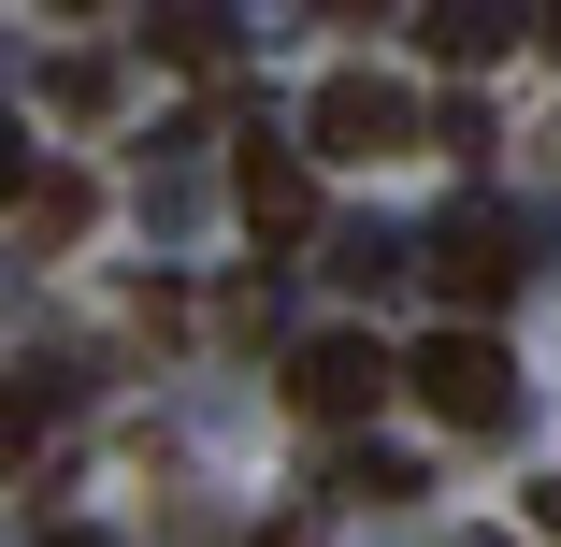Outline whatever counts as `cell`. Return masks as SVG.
Wrapping results in <instances>:
<instances>
[{"instance_id":"cell-1","label":"cell","mask_w":561,"mask_h":547,"mask_svg":"<svg viewBox=\"0 0 561 547\" xmlns=\"http://www.w3.org/2000/svg\"><path fill=\"white\" fill-rule=\"evenodd\" d=\"M403 389H417L446 432H504V418H518V361H504V332H461V317L403 361Z\"/></svg>"},{"instance_id":"cell-2","label":"cell","mask_w":561,"mask_h":547,"mask_svg":"<svg viewBox=\"0 0 561 547\" xmlns=\"http://www.w3.org/2000/svg\"><path fill=\"white\" fill-rule=\"evenodd\" d=\"M389 389H403V361H389L375 332H317V346H288V403H302L317 432H331V418H375Z\"/></svg>"},{"instance_id":"cell-3","label":"cell","mask_w":561,"mask_h":547,"mask_svg":"<svg viewBox=\"0 0 561 547\" xmlns=\"http://www.w3.org/2000/svg\"><path fill=\"white\" fill-rule=\"evenodd\" d=\"M302 130H317V159H403V145H417V101H403L389 72H331V87L302 101Z\"/></svg>"},{"instance_id":"cell-4","label":"cell","mask_w":561,"mask_h":547,"mask_svg":"<svg viewBox=\"0 0 561 547\" xmlns=\"http://www.w3.org/2000/svg\"><path fill=\"white\" fill-rule=\"evenodd\" d=\"M432 288L461 303V332H476V303L518 288V216H504V202H461V216L432 231Z\"/></svg>"},{"instance_id":"cell-5","label":"cell","mask_w":561,"mask_h":547,"mask_svg":"<svg viewBox=\"0 0 561 547\" xmlns=\"http://www.w3.org/2000/svg\"><path fill=\"white\" fill-rule=\"evenodd\" d=\"M231 202H245L260 246H302V231H317V173H302V145H245V159H231Z\"/></svg>"},{"instance_id":"cell-6","label":"cell","mask_w":561,"mask_h":547,"mask_svg":"<svg viewBox=\"0 0 561 547\" xmlns=\"http://www.w3.org/2000/svg\"><path fill=\"white\" fill-rule=\"evenodd\" d=\"M518 30H533V15H476V0H446V15H417V44H432V58H461V72H476V58H504Z\"/></svg>"},{"instance_id":"cell-7","label":"cell","mask_w":561,"mask_h":547,"mask_svg":"<svg viewBox=\"0 0 561 547\" xmlns=\"http://www.w3.org/2000/svg\"><path fill=\"white\" fill-rule=\"evenodd\" d=\"M145 44H159V58H187V72H216V58H231V15L173 0V15H145Z\"/></svg>"},{"instance_id":"cell-8","label":"cell","mask_w":561,"mask_h":547,"mask_svg":"<svg viewBox=\"0 0 561 547\" xmlns=\"http://www.w3.org/2000/svg\"><path fill=\"white\" fill-rule=\"evenodd\" d=\"M15 216H30V231H44V246H72V231H87V187H72V173H44V187H30Z\"/></svg>"},{"instance_id":"cell-9","label":"cell","mask_w":561,"mask_h":547,"mask_svg":"<svg viewBox=\"0 0 561 547\" xmlns=\"http://www.w3.org/2000/svg\"><path fill=\"white\" fill-rule=\"evenodd\" d=\"M331 490H360V504H403V490H417V461H389V447H360V461L331 476Z\"/></svg>"},{"instance_id":"cell-10","label":"cell","mask_w":561,"mask_h":547,"mask_svg":"<svg viewBox=\"0 0 561 547\" xmlns=\"http://www.w3.org/2000/svg\"><path fill=\"white\" fill-rule=\"evenodd\" d=\"M30 432H44V389H30V375H0V461H30Z\"/></svg>"},{"instance_id":"cell-11","label":"cell","mask_w":561,"mask_h":547,"mask_svg":"<svg viewBox=\"0 0 561 547\" xmlns=\"http://www.w3.org/2000/svg\"><path fill=\"white\" fill-rule=\"evenodd\" d=\"M331 274H360V288H375V274H403V246H389V231H331Z\"/></svg>"},{"instance_id":"cell-12","label":"cell","mask_w":561,"mask_h":547,"mask_svg":"<svg viewBox=\"0 0 561 547\" xmlns=\"http://www.w3.org/2000/svg\"><path fill=\"white\" fill-rule=\"evenodd\" d=\"M0 202H30V130L0 116Z\"/></svg>"},{"instance_id":"cell-13","label":"cell","mask_w":561,"mask_h":547,"mask_svg":"<svg viewBox=\"0 0 561 547\" xmlns=\"http://www.w3.org/2000/svg\"><path fill=\"white\" fill-rule=\"evenodd\" d=\"M533 533H561V476H533Z\"/></svg>"},{"instance_id":"cell-14","label":"cell","mask_w":561,"mask_h":547,"mask_svg":"<svg viewBox=\"0 0 561 547\" xmlns=\"http://www.w3.org/2000/svg\"><path fill=\"white\" fill-rule=\"evenodd\" d=\"M44 547H101V533H44Z\"/></svg>"}]
</instances>
